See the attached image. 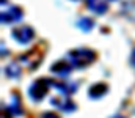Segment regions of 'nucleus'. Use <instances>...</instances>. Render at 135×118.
Segmentation results:
<instances>
[{
  "instance_id": "1",
  "label": "nucleus",
  "mask_w": 135,
  "mask_h": 118,
  "mask_svg": "<svg viewBox=\"0 0 135 118\" xmlns=\"http://www.w3.org/2000/svg\"><path fill=\"white\" fill-rule=\"evenodd\" d=\"M68 62L72 65V68H86L96 60V54L91 49L82 47V49H72L66 54Z\"/></svg>"
},
{
  "instance_id": "2",
  "label": "nucleus",
  "mask_w": 135,
  "mask_h": 118,
  "mask_svg": "<svg viewBox=\"0 0 135 118\" xmlns=\"http://www.w3.org/2000/svg\"><path fill=\"white\" fill-rule=\"evenodd\" d=\"M50 80L49 79H38L36 82H33L28 88V96L33 101H41L47 93H49V87H50Z\"/></svg>"
},
{
  "instance_id": "3",
  "label": "nucleus",
  "mask_w": 135,
  "mask_h": 118,
  "mask_svg": "<svg viewBox=\"0 0 135 118\" xmlns=\"http://www.w3.org/2000/svg\"><path fill=\"white\" fill-rule=\"evenodd\" d=\"M35 36V30L30 25H21L13 30V38L21 44H28Z\"/></svg>"
},
{
  "instance_id": "4",
  "label": "nucleus",
  "mask_w": 135,
  "mask_h": 118,
  "mask_svg": "<svg viewBox=\"0 0 135 118\" xmlns=\"http://www.w3.org/2000/svg\"><path fill=\"white\" fill-rule=\"evenodd\" d=\"M2 24H14V22H19L22 19V10L19 6H11L9 10L3 11L2 16Z\"/></svg>"
},
{
  "instance_id": "5",
  "label": "nucleus",
  "mask_w": 135,
  "mask_h": 118,
  "mask_svg": "<svg viewBox=\"0 0 135 118\" xmlns=\"http://www.w3.org/2000/svg\"><path fill=\"white\" fill-rule=\"evenodd\" d=\"M50 104L54 107H57L58 110H61V112H74L77 109V106L69 98H52Z\"/></svg>"
},
{
  "instance_id": "6",
  "label": "nucleus",
  "mask_w": 135,
  "mask_h": 118,
  "mask_svg": "<svg viewBox=\"0 0 135 118\" xmlns=\"http://www.w3.org/2000/svg\"><path fill=\"white\" fill-rule=\"evenodd\" d=\"M71 69H72V65L69 63V62H57L55 65H52V68H50V71L54 73V74H57L58 77H63L66 79L69 76V73H71Z\"/></svg>"
},
{
  "instance_id": "7",
  "label": "nucleus",
  "mask_w": 135,
  "mask_h": 118,
  "mask_svg": "<svg viewBox=\"0 0 135 118\" xmlns=\"http://www.w3.org/2000/svg\"><path fill=\"white\" fill-rule=\"evenodd\" d=\"M86 6L91 11H94L96 14H104L108 10V5L105 0H86Z\"/></svg>"
},
{
  "instance_id": "8",
  "label": "nucleus",
  "mask_w": 135,
  "mask_h": 118,
  "mask_svg": "<svg viewBox=\"0 0 135 118\" xmlns=\"http://www.w3.org/2000/svg\"><path fill=\"white\" fill-rule=\"evenodd\" d=\"M107 90H108V87H107L105 83H96V85H93V87L90 88L88 95H90V98H93V99H99V98H102V96L107 93Z\"/></svg>"
},
{
  "instance_id": "9",
  "label": "nucleus",
  "mask_w": 135,
  "mask_h": 118,
  "mask_svg": "<svg viewBox=\"0 0 135 118\" xmlns=\"http://www.w3.org/2000/svg\"><path fill=\"white\" fill-rule=\"evenodd\" d=\"M50 83L58 90V91H61L63 95H72L74 91H75V83H61V82H57V80H50Z\"/></svg>"
},
{
  "instance_id": "10",
  "label": "nucleus",
  "mask_w": 135,
  "mask_h": 118,
  "mask_svg": "<svg viewBox=\"0 0 135 118\" xmlns=\"http://www.w3.org/2000/svg\"><path fill=\"white\" fill-rule=\"evenodd\" d=\"M13 102H11V106L8 107V112H11L13 114V117H21L22 115V107H21V98L14 93L13 96Z\"/></svg>"
},
{
  "instance_id": "11",
  "label": "nucleus",
  "mask_w": 135,
  "mask_h": 118,
  "mask_svg": "<svg viewBox=\"0 0 135 118\" xmlns=\"http://www.w3.org/2000/svg\"><path fill=\"white\" fill-rule=\"evenodd\" d=\"M5 74L11 79H17L21 76V66H19L16 62H14V63H9V65L5 68Z\"/></svg>"
},
{
  "instance_id": "12",
  "label": "nucleus",
  "mask_w": 135,
  "mask_h": 118,
  "mask_svg": "<svg viewBox=\"0 0 135 118\" xmlns=\"http://www.w3.org/2000/svg\"><path fill=\"white\" fill-rule=\"evenodd\" d=\"M77 25H79V29H80V30H83V32H90V30L93 29L94 22H93L90 17H82V19H79Z\"/></svg>"
},
{
  "instance_id": "13",
  "label": "nucleus",
  "mask_w": 135,
  "mask_h": 118,
  "mask_svg": "<svg viewBox=\"0 0 135 118\" xmlns=\"http://www.w3.org/2000/svg\"><path fill=\"white\" fill-rule=\"evenodd\" d=\"M41 118H58V115H55V114H52V112H46Z\"/></svg>"
},
{
  "instance_id": "14",
  "label": "nucleus",
  "mask_w": 135,
  "mask_h": 118,
  "mask_svg": "<svg viewBox=\"0 0 135 118\" xmlns=\"http://www.w3.org/2000/svg\"><path fill=\"white\" fill-rule=\"evenodd\" d=\"M112 118H126V117H123V115H115V117H112Z\"/></svg>"
}]
</instances>
